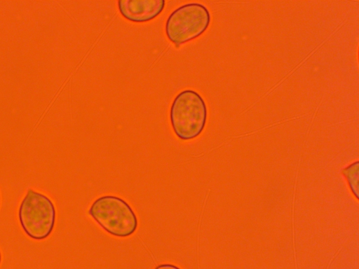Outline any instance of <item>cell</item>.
<instances>
[{
  "instance_id": "8992f818",
  "label": "cell",
  "mask_w": 359,
  "mask_h": 269,
  "mask_svg": "<svg viewBox=\"0 0 359 269\" xmlns=\"http://www.w3.org/2000/svg\"><path fill=\"white\" fill-rule=\"evenodd\" d=\"M341 173L345 177L352 194L358 200L359 161L356 160L345 167Z\"/></svg>"
},
{
  "instance_id": "5b68a950",
  "label": "cell",
  "mask_w": 359,
  "mask_h": 269,
  "mask_svg": "<svg viewBox=\"0 0 359 269\" xmlns=\"http://www.w3.org/2000/svg\"><path fill=\"white\" fill-rule=\"evenodd\" d=\"M165 0H119L118 8L121 15L133 22H149L163 11Z\"/></svg>"
},
{
  "instance_id": "6da1fadb",
  "label": "cell",
  "mask_w": 359,
  "mask_h": 269,
  "mask_svg": "<svg viewBox=\"0 0 359 269\" xmlns=\"http://www.w3.org/2000/svg\"><path fill=\"white\" fill-rule=\"evenodd\" d=\"M208 108L202 96L191 89L180 92L170 109V120L175 135L181 140L198 137L205 129Z\"/></svg>"
},
{
  "instance_id": "3957f363",
  "label": "cell",
  "mask_w": 359,
  "mask_h": 269,
  "mask_svg": "<svg viewBox=\"0 0 359 269\" xmlns=\"http://www.w3.org/2000/svg\"><path fill=\"white\" fill-rule=\"evenodd\" d=\"M18 216L22 230L29 238L43 240L54 229L56 209L47 195L29 188L20 204Z\"/></svg>"
},
{
  "instance_id": "52a82bcc",
  "label": "cell",
  "mask_w": 359,
  "mask_h": 269,
  "mask_svg": "<svg viewBox=\"0 0 359 269\" xmlns=\"http://www.w3.org/2000/svg\"><path fill=\"white\" fill-rule=\"evenodd\" d=\"M154 269H181L180 267L172 263H161L156 266Z\"/></svg>"
},
{
  "instance_id": "277c9868",
  "label": "cell",
  "mask_w": 359,
  "mask_h": 269,
  "mask_svg": "<svg viewBox=\"0 0 359 269\" xmlns=\"http://www.w3.org/2000/svg\"><path fill=\"white\" fill-rule=\"evenodd\" d=\"M211 15L203 4L191 2L175 9L165 25V35L176 47L201 36L209 27Z\"/></svg>"
},
{
  "instance_id": "7a4b0ae2",
  "label": "cell",
  "mask_w": 359,
  "mask_h": 269,
  "mask_svg": "<svg viewBox=\"0 0 359 269\" xmlns=\"http://www.w3.org/2000/svg\"><path fill=\"white\" fill-rule=\"evenodd\" d=\"M88 214L102 229L116 237H129L137 229L135 212L125 200L116 195H105L95 199Z\"/></svg>"
},
{
  "instance_id": "ba28073f",
  "label": "cell",
  "mask_w": 359,
  "mask_h": 269,
  "mask_svg": "<svg viewBox=\"0 0 359 269\" xmlns=\"http://www.w3.org/2000/svg\"><path fill=\"white\" fill-rule=\"evenodd\" d=\"M1 263V251H0V264Z\"/></svg>"
}]
</instances>
